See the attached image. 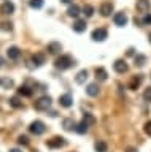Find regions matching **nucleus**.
I'll return each mask as SVG.
<instances>
[{"label": "nucleus", "mask_w": 151, "mask_h": 152, "mask_svg": "<svg viewBox=\"0 0 151 152\" xmlns=\"http://www.w3.org/2000/svg\"><path fill=\"white\" fill-rule=\"evenodd\" d=\"M94 147H96V152H107V149H108V146H107L105 141H97Z\"/></svg>", "instance_id": "obj_23"}, {"label": "nucleus", "mask_w": 151, "mask_h": 152, "mask_svg": "<svg viewBox=\"0 0 151 152\" xmlns=\"http://www.w3.org/2000/svg\"><path fill=\"white\" fill-rule=\"evenodd\" d=\"M62 125H64V128L67 132H72V130H75V128H77V124H75L72 119H64L62 121Z\"/></svg>", "instance_id": "obj_18"}, {"label": "nucleus", "mask_w": 151, "mask_h": 152, "mask_svg": "<svg viewBox=\"0 0 151 152\" xmlns=\"http://www.w3.org/2000/svg\"><path fill=\"white\" fill-rule=\"evenodd\" d=\"M86 94L89 95V97H97L99 95V86L97 84H89L88 87H86Z\"/></svg>", "instance_id": "obj_15"}, {"label": "nucleus", "mask_w": 151, "mask_h": 152, "mask_svg": "<svg viewBox=\"0 0 151 152\" xmlns=\"http://www.w3.org/2000/svg\"><path fill=\"white\" fill-rule=\"evenodd\" d=\"M32 62H34L35 66H40L41 64H45V56L43 54H35L32 57Z\"/></svg>", "instance_id": "obj_21"}, {"label": "nucleus", "mask_w": 151, "mask_h": 152, "mask_svg": "<svg viewBox=\"0 0 151 152\" xmlns=\"http://www.w3.org/2000/svg\"><path fill=\"white\" fill-rule=\"evenodd\" d=\"M10 106H13V108H22V102H19V98H18V97H11L10 98Z\"/></svg>", "instance_id": "obj_27"}, {"label": "nucleus", "mask_w": 151, "mask_h": 152, "mask_svg": "<svg viewBox=\"0 0 151 152\" xmlns=\"http://www.w3.org/2000/svg\"><path fill=\"white\" fill-rule=\"evenodd\" d=\"M51 106V98L49 97H40L35 102V109L37 111H48V108Z\"/></svg>", "instance_id": "obj_2"}, {"label": "nucleus", "mask_w": 151, "mask_h": 152, "mask_svg": "<svg viewBox=\"0 0 151 152\" xmlns=\"http://www.w3.org/2000/svg\"><path fill=\"white\" fill-rule=\"evenodd\" d=\"M107 37H108V32L105 28H96V30L92 32V40L94 41H103Z\"/></svg>", "instance_id": "obj_7"}, {"label": "nucleus", "mask_w": 151, "mask_h": 152, "mask_svg": "<svg viewBox=\"0 0 151 152\" xmlns=\"http://www.w3.org/2000/svg\"><path fill=\"white\" fill-rule=\"evenodd\" d=\"M88 127H89V125H86L84 122H81V124H78V125H77V128H75V132L80 133V135H84V133L88 132Z\"/></svg>", "instance_id": "obj_24"}, {"label": "nucleus", "mask_w": 151, "mask_h": 152, "mask_svg": "<svg viewBox=\"0 0 151 152\" xmlns=\"http://www.w3.org/2000/svg\"><path fill=\"white\" fill-rule=\"evenodd\" d=\"M7 54H8V59H11V60H16L18 57L21 56V51H19V48H16V46H11V48H8Z\"/></svg>", "instance_id": "obj_12"}, {"label": "nucleus", "mask_w": 151, "mask_h": 152, "mask_svg": "<svg viewBox=\"0 0 151 152\" xmlns=\"http://www.w3.org/2000/svg\"><path fill=\"white\" fill-rule=\"evenodd\" d=\"M80 11H81V10H80L78 5H70L69 10H67V14H69L70 18H78L80 16Z\"/></svg>", "instance_id": "obj_16"}, {"label": "nucleus", "mask_w": 151, "mask_h": 152, "mask_svg": "<svg viewBox=\"0 0 151 152\" xmlns=\"http://www.w3.org/2000/svg\"><path fill=\"white\" fill-rule=\"evenodd\" d=\"M29 5H30L32 8L38 10V8H41V7H43V0H30V2H29Z\"/></svg>", "instance_id": "obj_29"}, {"label": "nucleus", "mask_w": 151, "mask_h": 152, "mask_svg": "<svg viewBox=\"0 0 151 152\" xmlns=\"http://www.w3.org/2000/svg\"><path fill=\"white\" fill-rule=\"evenodd\" d=\"M10 152H21V151H19V149H11Z\"/></svg>", "instance_id": "obj_37"}, {"label": "nucleus", "mask_w": 151, "mask_h": 152, "mask_svg": "<svg viewBox=\"0 0 151 152\" xmlns=\"http://www.w3.org/2000/svg\"><path fill=\"white\" fill-rule=\"evenodd\" d=\"M113 68H115L116 73H126L127 71V64H126V60H122V59H118L115 64H113Z\"/></svg>", "instance_id": "obj_9"}, {"label": "nucleus", "mask_w": 151, "mask_h": 152, "mask_svg": "<svg viewBox=\"0 0 151 152\" xmlns=\"http://www.w3.org/2000/svg\"><path fill=\"white\" fill-rule=\"evenodd\" d=\"M2 64H3V60H2V57H0V66H2Z\"/></svg>", "instance_id": "obj_38"}, {"label": "nucleus", "mask_w": 151, "mask_h": 152, "mask_svg": "<svg viewBox=\"0 0 151 152\" xmlns=\"http://www.w3.org/2000/svg\"><path fill=\"white\" fill-rule=\"evenodd\" d=\"M62 49V46H60V43L54 41V43H49L48 46H46V51L49 52V54H57V52Z\"/></svg>", "instance_id": "obj_14"}, {"label": "nucleus", "mask_w": 151, "mask_h": 152, "mask_svg": "<svg viewBox=\"0 0 151 152\" xmlns=\"http://www.w3.org/2000/svg\"><path fill=\"white\" fill-rule=\"evenodd\" d=\"M73 65H75V60L72 59V56H69V54H64V56H60L59 59H56V68H59V70H69V68H72Z\"/></svg>", "instance_id": "obj_1"}, {"label": "nucleus", "mask_w": 151, "mask_h": 152, "mask_svg": "<svg viewBox=\"0 0 151 152\" xmlns=\"http://www.w3.org/2000/svg\"><path fill=\"white\" fill-rule=\"evenodd\" d=\"M141 79H143V78H141V75L134 76V78H132V81H130V84H129V87H130L132 90H135V89L141 84Z\"/></svg>", "instance_id": "obj_19"}, {"label": "nucleus", "mask_w": 151, "mask_h": 152, "mask_svg": "<svg viewBox=\"0 0 151 152\" xmlns=\"http://www.w3.org/2000/svg\"><path fill=\"white\" fill-rule=\"evenodd\" d=\"M96 78H97L99 81H107L108 75H107L105 68H97V70H96Z\"/></svg>", "instance_id": "obj_20"}, {"label": "nucleus", "mask_w": 151, "mask_h": 152, "mask_svg": "<svg viewBox=\"0 0 151 152\" xmlns=\"http://www.w3.org/2000/svg\"><path fill=\"white\" fill-rule=\"evenodd\" d=\"M62 3H72V0H60Z\"/></svg>", "instance_id": "obj_36"}, {"label": "nucleus", "mask_w": 151, "mask_h": 152, "mask_svg": "<svg viewBox=\"0 0 151 152\" xmlns=\"http://www.w3.org/2000/svg\"><path fill=\"white\" fill-rule=\"evenodd\" d=\"M46 144H48V147H51V149H57V147H64L65 144H67V142H65L64 138L54 136L53 140H49L48 142H46Z\"/></svg>", "instance_id": "obj_5"}, {"label": "nucleus", "mask_w": 151, "mask_h": 152, "mask_svg": "<svg viewBox=\"0 0 151 152\" xmlns=\"http://www.w3.org/2000/svg\"><path fill=\"white\" fill-rule=\"evenodd\" d=\"M143 128H145V133H146V135H148V136H151V121H148V122H146Z\"/></svg>", "instance_id": "obj_34"}, {"label": "nucleus", "mask_w": 151, "mask_h": 152, "mask_svg": "<svg viewBox=\"0 0 151 152\" xmlns=\"http://www.w3.org/2000/svg\"><path fill=\"white\" fill-rule=\"evenodd\" d=\"M148 40H150V43H151V33H150V37H148Z\"/></svg>", "instance_id": "obj_39"}, {"label": "nucleus", "mask_w": 151, "mask_h": 152, "mask_svg": "<svg viewBox=\"0 0 151 152\" xmlns=\"http://www.w3.org/2000/svg\"><path fill=\"white\" fill-rule=\"evenodd\" d=\"M143 98L146 100V102H151V87H148L145 90V94H143Z\"/></svg>", "instance_id": "obj_33"}, {"label": "nucleus", "mask_w": 151, "mask_h": 152, "mask_svg": "<svg viewBox=\"0 0 151 152\" xmlns=\"http://www.w3.org/2000/svg\"><path fill=\"white\" fill-rule=\"evenodd\" d=\"M18 142H19V144H22V146H27V144H29V138L21 135L19 138H18Z\"/></svg>", "instance_id": "obj_31"}, {"label": "nucleus", "mask_w": 151, "mask_h": 152, "mask_svg": "<svg viewBox=\"0 0 151 152\" xmlns=\"http://www.w3.org/2000/svg\"><path fill=\"white\" fill-rule=\"evenodd\" d=\"M127 21H129V19H127V14L124 11H119V13H116L115 16H113V22H115L118 27H124L127 24Z\"/></svg>", "instance_id": "obj_4"}, {"label": "nucleus", "mask_w": 151, "mask_h": 152, "mask_svg": "<svg viewBox=\"0 0 151 152\" xmlns=\"http://www.w3.org/2000/svg\"><path fill=\"white\" fill-rule=\"evenodd\" d=\"M18 94L22 95V97H30V95H32V89H29L27 86H21V87L18 89Z\"/></svg>", "instance_id": "obj_22"}, {"label": "nucleus", "mask_w": 151, "mask_h": 152, "mask_svg": "<svg viewBox=\"0 0 151 152\" xmlns=\"http://www.w3.org/2000/svg\"><path fill=\"white\" fill-rule=\"evenodd\" d=\"M113 13V3H110V2H103L102 5H100V14L102 16H110V14Z\"/></svg>", "instance_id": "obj_11"}, {"label": "nucleus", "mask_w": 151, "mask_h": 152, "mask_svg": "<svg viewBox=\"0 0 151 152\" xmlns=\"http://www.w3.org/2000/svg\"><path fill=\"white\" fill-rule=\"evenodd\" d=\"M83 14L86 18H91L92 14H94V8L91 7V5H84V8H83Z\"/></svg>", "instance_id": "obj_28"}, {"label": "nucleus", "mask_w": 151, "mask_h": 152, "mask_svg": "<svg viewBox=\"0 0 151 152\" xmlns=\"http://www.w3.org/2000/svg\"><path fill=\"white\" fill-rule=\"evenodd\" d=\"M151 5H150V0H137V11L141 13V14H146L150 11Z\"/></svg>", "instance_id": "obj_6"}, {"label": "nucleus", "mask_w": 151, "mask_h": 152, "mask_svg": "<svg viewBox=\"0 0 151 152\" xmlns=\"http://www.w3.org/2000/svg\"><path fill=\"white\" fill-rule=\"evenodd\" d=\"M0 28H2V30H5V32H8V30H11V24L10 22H2L0 24Z\"/></svg>", "instance_id": "obj_32"}, {"label": "nucleus", "mask_w": 151, "mask_h": 152, "mask_svg": "<svg viewBox=\"0 0 151 152\" xmlns=\"http://www.w3.org/2000/svg\"><path fill=\"white\" fill-rule=\"evenodd\" d=\"M29 130H30V133H34V135L38 136V135H43V133L46 132V125L41 121H35V122L30 124Z\"/></svg>", "instance_id": "obj_3"}, {"label": "nucleus", "mask_w": 151, "mask_h": 152, "mask_svg": "<svg viewBox=\"0 0 151 152\" xmlns=\"http://www.w3.org/2000/svg\"><path fill=\"white\" fill-rule=\"evenodd\" d=\"M83 122L86 124V125H92V124H96V119H94L92 114H84V116H83Z\"/></svg>", "instance_id": "obj_25"}, {"label": "nucleus", "mask_w": 151, "mask_h": 152, "mask_svg": "<svg viewBox=\"0 0 151 152\" xmlns=\"http://www.w3.org/2000/svg\"><path fill=\"white\" fill-rule=\"evenodd\" d=\"M86 79H88V70H81V71H78L77 78H75L77 84H84V83H86Z\"/></svg>", "instance_id": "obj_17"}, {"label": "nucleus", "mask_w": 151, "mask_h": 152, "mask_svg": "<svg viewBox=\"0 0 151 152\" xmlns=\"http://www.w3.org/2000/svg\"><path fill=\"white\" fill-rule=\"evenodd\" d=\"M145 64H146V57L145 56H141V54L135 56V65L137 66H143Z\"/></svg>", "instance_id": "obj_26"}, {"label": "nucleus", "mask_w": 151, "mask_h": 152, "mask_svg": "<svg viewBox=\"0 0 151 152\" xmlns=\"http://www.w3.org/2000/svg\"><path fill=\"white\" fill-rule=\"evenodd\" d=\"M59 104L60 106H64V108H70L73 104V98H72V95L70 94H64V95H60L59 97Z\"/></svg>", "instance_id": "obj_8"}, {"label": "nucleus", "mask_w": 151, "mask_h": 152, "mask_svg": "<svg viewBox=\"0 0 151 152\" xmlns=\"http://www.w3.org/2000/svg\"><path fill=\"white\" fill-rule=\"evenodd\" d=\"M73 30L78 32V33L84 32V30H86V21H83V19H77V21L73 22Z\"/></svg>", "instance_id": "obj_13"}, {"label": "nucleus", "mask_w": 151, "mask_h": 152, "mask_svg": "<svg viewBox=\"0 0 151 152\" xmlns=\"http://www.w3.org/2000/svg\"><path fill=\"white\" fill-rule=\"evenodd\" d=\"M126 152H138V151H137L135 147H127V149H126Z\"/></svg>", "instance_id": "obj_35"}, {"label": "nucleus", "mask_w": 151, "mask_h": 152, "mask_svg": "<svg viewBox=\"0 0 151 152\" xmlns=\"http://www.w3.org/2000/svg\"><path fill=\"white\" fill-rule=\"evenodd\" d=\"M0 13L2 14H13L15 13V5H13L11 2H3L2 7H0Z\"/></svg>", "instance_id": "obj_10"}, {"label": "nucleus", "mask_w": 151, "mask_h": 152, "mask_svg": "<svg viewBox=\"0 0 151 152\" xmlns=\"http://www.w3.org/2000/svg\"><path fill=\"white\" fill-rule=\"evenodd\" d=\"M141 24L143 26H151V13H146L143 19H141Z\"/></svg>", "instance_id": "obj_30"}]
</instances>
